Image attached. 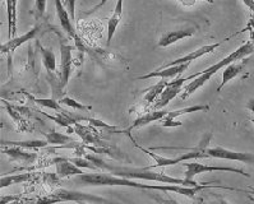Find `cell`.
<instances>
[{
	"mask_svg": "<svg viewBox=\"0 0 254 204\" xmlns=\"http://www.w3.org/2000/svg\"><path fill=\"white\" fill-rule=\"evenodd\" d=\"M45 135L46 141H48L49 144H53V146H66V144H70L74 142V139L70 137V135L63 134V133H58V132H51V133H42Z\"/></svg>",
	"mask_w": 254,
	"mask_h": 204,
	"instance_id": "cell-23",
	"label": "cell"
},
{
	"mask_svg": "<svg viewBox=\"0 0 254 204\" xmlns=\"http://www.w3.org/2000/svg\"><path fill=\"white\" fill-rule=\"evenodd\" d=\"M161 125L165 128H177V126H182V123L177 119H162Z\"/></svg>",
	"mask_w": 254,
	"mask_h": 204,
	"instance_id": "cell-31",
	"label": "cell"
},
{
	"mask_svg": "<svg viewBox=\"0 0 254 204\" xmlns=\"http://www.w3.org/2000/svg\"><path fill=\"white\" fill-rule=\"evenodd\" d=\"M66 202H75V203H78V202H93V203L97 204H114L113 202L101 198V197H96V195L87 194V193L74 192V190L68 189L57 190V192L46 195V197L39 199V201L32 204H55L66 203Z\"/></svg>",
	"mask_w": 254,
	"mask_h": 204,
	"instance_id": "cell-3",
	"label": "cell"
},
{
	"mask_svg": "<svg viewBox=\"0 0 254 204\" xmlns=\"http://www.w3.org/2000/svg\"><path fill=\"white\" fill-rule=\"evenodd\" d=\"M249 190H251V192H249L248 194H254V188H249Z\"/></svg>",
	"mask_w": 254,
	"mask_h": 204,
	"instance_id": "cell-40",
	"label": "cell"
},
{
	"mask_svg": "<svg viewBox=\"0 0 254 204\" xmlns=\"http://www.w3.org/2000/svg\"><path fill=\"white\" fill-rule=\"evenodd\" d=\"M195 32H197V27H194V26H190V27H186L177 31H169V32H165L160 37L159 42H157V46L159 48H168V46L174 45L175 42L182 41L183 39L191 37Z\"/></svg>",
	"mask_w": 254,
	"mask_h": 204,
	"instance_id": "cell-11",
	"label": "cell"
},
{
	"mask_svg": "<svg viewBox=\"0 0 254 204\" xmlns=\"http://www.w3.org/2000/svg\"><path fill=\"white\" fill-rule=\"evenodd\" d=\"M218 204H230L227 201H225V199H220V202H218Z\"/></svg>",
	"mask_w": 254,
	"mask_h": 204,
	"instance_id": "cell-39",
	"label": "cell"
},
{
	"mask_svg": "<svg viewBox=\"0 0 254 204\" xmlns=\"http://www.w3.org/2000/svg\"><path fill=\"white\" fill-rule=\"evenodd\" d=\"M252 54H254V42L247 41L245 44H243L239 49H236L235 51H233L230 55H227L226 57H224V59L218 61V63L213 64V65H211L209 68H207V69L202 70V72H199V73H195V74H193V75H190V77H188V78H186L187 82L190 81V79H193V81H191L190 83L187 84L186 87L183 88L182 99L186 100V99H188V97H190L191 95L195 92V91L199 90L202 86H204V84H206L209 79L212 78L216 73L220 72L221 69H225L226 66H229L230 64L235 63V61L243 60V59H245V57L249 56V55H252Z\"/></svg>",
	"mask_w": 254,
	"mask_h": 204,
	"instance_id": "cell-1",
	"label": "cell"
},
{
	"mask_svg": "<svg viewBox=\"0 0 254 204\" xmlns=\"http://www.w3.org/2000/svg\"><path fill=\"white\" fill-rule=\"evenodd\" d=\"M221 42H217V44H211V45H204L202 46V48L197 49V50L191 51V52H189L188 55H184V56L179 57V59H175V60L173 61H169V63H165L162 64L161 66H160L159 69H164V68H168V66H174V65H180V64H190L191 61L197 60V59H199V57L204 56V55L207 54H212L213 51L216 50V49L218 48V46L221 45Z\"/></svg>",
	"mask_w": 254,
	"mask_h": 204,
	"instance_id": "cell-9",
	"label": "cell"
},
{
	"mask_svg": "<svg viewBox=\"0 0 254 204\" xmlns=\"http://www.w3.org/2000/svg\"><path fill=\"white\" fill-rule=\"evenodd\" d=\"M28 97H30L35 103H37V105L51 108V110H55V111L59 112V114H68V111H65V110L60 106L59 101H55L54 99H33V97L31 96Z\"/></svg>",
	"mask_w": 254,
	"mask_h": 204,
	"instance_id": "cell-26",
	"label": "cell"
},
{
	"mask_svg": "<svg viewBox=\"0 0 254 204\" xmlns=\"http://www.w3.org/2000/svg\"><path fill=\"white\" fill-rule=\"evenodd\" d=\"M72 46L64 44V41L60 42V60H62V66H60V83L62 87H65L69 81V75L72 70Z\"/></svg>",
	"mask_w": 254,
	"mask_h": 204,
	"instance_id": "cell-12",
	"label": "cell"
},
{
	"mask_svg": "<svg viewBox=\"0 0 254 204\" xmlns=\"http://www.w3.org/2000/svg\"><path fill=\"white\" fill-rule=\"evenodd\" d=\"M207 156L218 159H229V161H239L243 163H254V154L247 152H235L224 147H212L206 150Z\"/></svg>",
	"mask_w": 254,
	"mask_h": 204,
	"instance_id": "cell-6",
	"label": "cell"
},
{
	"mask_svg": "<svg viewBox=\"0 0 254 204\" xmlns=\"http://www.w3.org/2000/svg\"><path fill=\"white\" fill-rule=\"evenodd\" d=\"M247 108H248L249 111L254 112V99H251L248 101V105H247Z\"/></svg>",
	"mask_w": 254,
	"mask_h": 204,
	"instance_id": "cell-38",
	"label": "cell"
},
{
	"mask_svg": "<svg viewBox=\"0 0 254 204\" xmlns=\"http://www.w3.org/2000/svg\"><path fill=\"white\" fill-rule=\"evenodd\" d=\"M1 153L6 154L14 162L22 163V165H32L39 158V154L36 152L26 151V148L15 147V146L10 148L1 147Z\"/></svg>",
	"mask_w": 254,
	"mask_h": 204,
	"instance_id": "cell-10",
	"label": "cell"
},
{
	"mask_svg": "<svg viewBox=\"0 0 254 204\" xmlns=\"http://www.w3.org/2000/svg\"><path fill=\"white\" fill-rule=\"evenodd\" d=\"M108 1H109V0H101V1H100V3L97 4V5H95V6H93V8H91V9L88 10V12L84 13V15H88V14H91V13L96 12V10H99L100 8H101V6H104L105 4L108 3Z\"/></svg>",
	"mask_w": 254,
	"mask_h": 204,
	"instance_id": "cell-35",
	"label": "cell"
},
{
	"mask_svg": "<svg viewBox=\"0 0 254 204\" xmlns=\"http://www.w3.org/2000/svg\"><path fill=\"white\" fill-rule=\"evenodd\" d=\"M21 199H22L21 195H4V197H1L0 204H10V202L14 203V202L21 201Z\"/></svg>",
	"mask_w": 254,
	"mask_h": 204,
	"instance_id": "cell-32",
	"label": "cell"
},
{
	"mask_svg": "<svg viewBox=\"0 0 254 204\" xmlns=\"http://www.w3.org/2000/svg\"><path fill=\"white\" fill-rule=\"evenodd\" d=\"M180 4H183L184 6H193L195 4L197 0H177Z\"/></svg>",
	"mask_w": 254,
	"mask_h": 204,
	"instance_id": "cell-36",
	"label": "cell"
},
{
	"mask_svg": "<svg viewBox=\"0 0 254 204\" xmlns=\"http://www.w3.org/2000/svg\"><path fill=\"white\" fill-rule=\"evenodd\" d=\"M168 84H169L168 79H161L159 83L153 84L152 87L147 88L143 97L144 103H146V105H151V103H153L155 101H157V99L161 96V93L164 92V90L166 88Z\"/></svg>",
	"mask_w": 254,
	"mask_h": 204,
	"instance_id": "cell-20",
	"label": "cell"
},
{
	"mask_svg": "<svg viewBox=\"0 0 254 204\" xmlns=\"http://www.w3.org/2000/svg\"><path fill=\"white\" fill-rule=\"evenodd\" d=\"M245 64H247V61L243 59V60L235 61V63L230 64V65L225 68L224 72H222V82L217 87V92H220V91H221L222 88H224L225 86L231 81V79L236 78L238 75H240L243 72H244Z\"/></svg>",
	"mask_w": 254,
	"mask_h": 204,
	"instance_id": "cell-17",
	"label": "cell"
},
{
	"mask_svg": "<svg viewBox=\"0 0 254 204\" xmlns=\"http://www.w3.org/2000/svg\"><path fill=\"white\" fill-rule=\"evenodd\" d=\"M189 68L188 64H180V65H174V66H168V68H164V69L160 70H153L151 73H147V74L139 75L137 77V79H150V78H161V79H169V78H175L177 75L182 74L183 72H186Z\"/></svg>",
	"mask_w": 254,
	"mask_h": 204,
	"instance_id": "cell-13",
	"label": "cell"
},
{
	"mask_svg": "<svg viewBox=\"0 0 254 204\" xmlns=\"http://www.w3.org/2000/svg\"><path fill=\"white\" fill-rule=\"evenodd\" d=\"M251 121H252V123H253V124H254V119H251Z\"/></svg>",
	"mask_w": 254,
	"mask_h": 204,
	"instance_id": "cell-43",
	"label": "cell"
},
{
	"mask_svg": "<svg viewBox=\"0 0 254 204\" xmlns=\"http://www.w3.org/2000/svg\"><path fill=\"white\" fill-rule=\"evenodd\" d=\"M153 198H155V201H157V203L159 204H180V203H178L175 199L164 198V197H161V195H155Z\"/></svg>",
	"mask_w": 254,
	"mask_h": 204,
	"instance_id": "cell-34",
	"label": "cell"
},
{
	"mask_svg": "<svg viewBox=\"0 0 254 204\" xmlns=\"http://www.w3.org/2000/svg\"><path fill=\"white\" fill-rule=\"evenodd\" d=\"M73 130L83 139V144H95V146H99V147H105V144L101 142L97 132L92 129V128H88V126H83L81 124L75 123Z\"/></svg>",
	"mask_w": 254,
	"mask_h": 204,
	"instance_id": "cell-18",
	"label": "cell"
},
{
	"mask_svg": "<svg viewBox=\"0 0 254 204\" xmlns=\"http://www.w3.org/2000/svg\"><path fill=\"white\" fill-rule=\"evenodd\" d=\"M186 167V172H184V179L187 180H193L194 176L203 172H212V171H225V172H234V174L243 175L245 177H251V175L247 174L242 168H235V167H224V166H208L203 165L199 162H187L184 163Z\"/></svg>",
	"mask_w": 254,
	"mask_h": 204,
	"instance_id": "cell-5",
	"label": "cell"
},
{
	"mask_svg": "<svg viewBox=\"0 0 254 204\" xmlns=\"http://www.w3.org/2000/svg\"><path fill=\"white\" fill-rule=\"evenodd\" d=\"M48 141H40V139H35V141H1V147H6V146H15V147H22L26 150H41L48 146Z\"/></svg>",
	"mask_w": 254,
	"mask_h": 204,
	"instance_id": "cell-21",
	"label": "cell"
},
{
	"mask_svg": "<svg viewBox=\"0 0 254 204\" xmlns=\"http://www.w3.org/2000/svg\"><path fill=\"white\" fill-rule=\"evenodd\" d=\"M211 138H212V134L211 133H208V134H206L202 138V141H200V143L198 144L197 147L193 148V150L189 151L188 153H184V154H182V156L179 157H174V158H168V157H162V156H159V154H156V153L151 152L150 150H146V148L141 147L139 144H137L134 142V147H137L138 150H141L142 152L147 153L148 156L151 157V158L155 161V165L152 166H147L148 168H157V167H168V166H173V165H178V163L180 162H184V161H189V159H195V158H207V153H206V150H207V146H208L209 141H211Z\"/></svg>",
	"mask_w": 254,
	"mask_h": 204,
	"instance_id": "cell-2",
	"label": "cell"
},
{
	"mask_svg": "<svg viewBox=\"0 0 254 204\" xmlns=\"http://www.w3.org/2000/svg\"><path fill=\"white\" fill-rule=\"evenodd\" d=\"M70 161H72L73 163H74L75 166H78V167H84V168H90V170H93V171H97V170H100L97 166L95 165V163H92L91 161H88L87 158H70Z\"/></svg>",
	"mask_w": 254,
	"mask_h": 204,
	"instance_id": "cell-28",
	"label": "cell"
},
{
	"mask_svg": "<svg viewBox=\"0 0 254 204\" xmlns=\"http://www.w3.org/2000/svg\"><path fill=\"white\" fill-rule=\"evenodd\" d=\"M86 120L90 121V124L92 126H101V128H105V129H115V126L108 125V124L104 123V121L96 120V119H88V117H86Z\"/></svg>",
	"mask_w": 254,
	"mask_h": 204,
	"instance_id": "cell-33",
	"label": "cell"
},
{
	"mask_svg": "<svg viewBox=\"0 0 254 204\" xmlns=\"http://www.w3.org/2000/svg\"><path fill=\"white\" fill-rule=\"evenodd\" d=\"M123 15V0H118L117 5L114 8L113 15L110 17V19L108 21V45L111 44V40H113L114 35H115V31H117L118 26H119L120 21H122Z\"/></svg>",
	"mask_w": 254,
	"mask_h": 204,
	"instance_id": "cell-19",
	"label": "cell"
},
{
	"mask_svg": "<svg viewBox=\"0 0 254 204\" xmlns=\"http://www.w3.org/2000/svg\"><path fill=\"white\" fill-rule=\"evenodd\" d=\"M243 3L248 6V9H251L254 13V0H243Z\"/></svg>",
	"mask_w": 254,
	"mask_h": 204,
	"instance_id": "cell-37",
	"label": "cell"
},
{
	"mask_svg": "<svg viewBox=\"0 0 254 204\" xmlns=\"http://www.w3.org/2000/svg\"><path fill=\"white\" fill-rule=\"evenodd\" d=\"M32 179L33 174H31V172L18 175H4V176H1V180H0V188L4 189V188H8V186L14 185V184L27 183V181H31Z\"/></svg>",
	"mask_w": 254,
	"mask_h": 204,
	"instance_id": "cell-22",
	"label": "cell"
},
{
	"mask_svg": "<svg viewBox=\"0 0 254 204\" xmlns=\"http://www.w3.org/2000/svg\"><path fill=\"white\" fill-rule=\"evenodd\" d=\"M186 78H178L175 81L169 82L164 92L161 93V96L153 103V110H162L164 107H166L171 100H174L180 92H183V84L186 83Z\"/></svg>",
	"mask_w": 254,
	"mask_h": 204,
	"instance_id": "cell-8",
	"label": "cell"
},
{
	"mask_svg": "<svg viewBox=\"0 0 254 204\" xmlns=\"http://www.w3.org/2000/svg\"><path fill=\"white\" fill-rule=\"evenodd\" d=\"M59 103H60V105L70 106V107L75 108V110H81V111H90V110H91V106L82 105V103L77 102L75 100L70 99V97H63V99H60Z\"/></svg>",
	"mask_w": 254,
	"mask_h": 204,
	"instance_id": "cell-27",
	"label": "cell"
},
{
	"mask_svg": "<svg viewBox=\"0 0 254 204\" xmlns=\"http://www.w3.org/2000/svg\"><path fill=\"white\" fill-rule=\"evenodd\" d=\"M46 3H48V0H36V3H35V17L36 18H40V17H44L46 13Z\"/></svg>",
	"mask_w": 254,
	"mask_h": 204,
	"instance_id": "cell-29",
	"label": "cell"
},
{
	"mask_svg": "<svg viewBox=\"0 0 254 204\" xmlns=\"http://www.w3.org/2000/svg\"><path fill=\"white\" fill-rule=\"evenodd\" d=\"M53 163H55L57 175L60 179H65V177L74 176V175L84 174L81 168L75 166L69 158H62V157H59V158H55L53 161H50V165H53Z\"/></svg>",
	"mask_w": 254,
	"mask_h": 204,
	"instance_id": "cell-14",
	"label": "cell"
},
{
	"mask_svg": "<svg viewBox=\"0 0 254 204\" xmlns=\"http://www.w3.org/2000/svg\"><path fill=\"white\" fill-rule=\"evenodd\" d=\"M77 204H87V202H78Z\"/></svg>",
	"mask_w": 254,
	"mask_h": 204,
	"instance_id": "cell-42",
	"label": "cell"
},
{
	"mask_svg": "<svg viewBox=\"0 0 254 204\" xmlns=\"http://www.w3.org/2000/svg\"><path fill=\"white\" fill-rule=\"evenodd\" d=\"M64 5H65L66 10L69 12V15L72 21L75 18V0H64Z\"/></svg>",
	"mask_w": 254,
	"mask_h": 204,
	"instance_id": "cell-30",
	"label": "cell"
},
{
	"mask_svg": "<svg viewBox=\"0 0 254 204\" xmlns=\"http://www.w3.org/2000/svg\"><path fill=\"white\" fill-rule=\"evenodd\" d=\"M202 1H207L209 4H213V0H202Z\"/></svg>",
	"mask_w": 254,
	"mask_h": 204,
	"instance_id": "cell-41",
	"label": "cell"
},
{
	"mask_svg": "<svg viewBox=\"0 0 254 204\" xmlns=\"http://www.w3.org/2000/svg\"><path fill=\"white\" fill-rule=\"evenodd\" d=\"M169 114V111H165V110H152V111L146 112L144 115L139 116L138 119H135L133 121V124L129 126L128 129H126L123 133H126V134H130V132L134 129H139L142 126L148 125V124L153 123V121H161L166 115Z\"/></svg>",
	"mask_w": 254,
	"mask_h": 204,
	"instance_id": "cell-15",
	"label": "cell"
},
{
	"mask_svg": "<svg viewBox=\"0 0 254 204\" xmlns=\"http://www.w3.org/2000/svg\"><path fill=\"white\" fill-rule=\"evenodd\" d=\"M44 30V26L42 24H36L35 27L31 28L28 32H26L24 35L19 37H14V39L9 40L8 42L3 44L0 50H1V54H9V60L12 59V54H14V51L19 48L21 45H23L24 42L31 41V40L36 39L40 33Z\"/></svg>",
	"mask_w": 254,
	"mask_h": 204,
	"instance_id": "cell-7",
	"label": "cell"
},
{
	"mask_svg": "<svg viewBox=\"0 0 254 204\" xmlns=\"http://www.w3.org/2000/svg\"><path fill=\"white\" fill-rule=\"evenodd\" d=\"M209 105H195L189 106V107H183L175 111H169V114L164 117V119H177V117L182 116V115L190 114V112H199V111H208Z\"/></svg>",
	"mask_w": 254,
	"mask_h": 204,
	"instance_id": "cell-25",
	"label": "cell"
},
{
	"mask_svg": "<svg viewBox=\"0 0 254 204\" xmlns=\"http://www.w3.org/2000/svg\"><path fill=\"white\" fill-rule=\"evenodd\" d=\"M79 181L84 185L92 186H128V188H139V189H150L152 185L147 184H138L137 181L124 179V177L115 176L109 174H83L79 175Z\"/></svg>",
	"mask_w": 254,
	"mask_h": 204,
	"instance_id": "cell-4",
	"label": "cell"
},
{
	"mask_svg": "<svg viewBox=\"0 0 254 204\" xmlns=\"http://www.w3.org/2000/svg\"><path fill=\"white\" fill-rule=\"evenodd\" d=\"M55 9H57L58 18H59L60 24L64 28V31L68 33L69 36L73 37L77 41H79L77 37V33H75L74 26L72 23V18H70V15H69V12L66 10L65 5L62 3V0H55Z\"/></svg>",
	"mask_w": 254,
	"mask_h": 204,
	"instance_id": "cell-16",
	"label": "cell"
},
{
	"mask_svg": "<svg viewBox=\"0 0 254 204\" xmlns=\"http://www.w3.org/2000/svg\"><path fill=\"white\" fill-rule=\"evenodd\" d=\"M40 51H41V56H42V63H44V66L45 69L48 70V73H54L57 70V57H55V54L50 49L42 48L40 46Z\"/></svg>",
	"mask_w": 254,
	"mask_h": 204,
	"instance_id": "cell-24",
	"label": "cell"
}]
</instances>
